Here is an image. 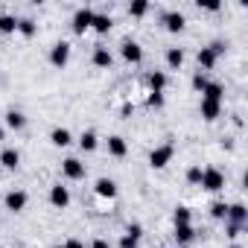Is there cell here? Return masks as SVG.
<instances>
[{"mask_svg": "<svg viewBox=\"0 0 248 248\" xmlns=\"http://www.w3.org/2000/svg\"><path fill=\"white\" fill-rule=\"evenodd\" d=\"M199 187L207 190V193H219V190H225V175H222L216 167H204V170H202V181H199Z\"/></svg>", "mask_w": 248, "mask_h": 248, "instance_id": "obj_1", "label": "cell"}, {"mask_svg": "<svg viewBox=\"0 0 248 248\" xmlns=\"http://www.w3.org/2000/svg\"><path fill=\"white\" fill-rule=\"evenodd\" d=\"M172 155H175V146L172 143H164V146H158V149L149 152V167L152 170H164L172 161Z\"/></svg>", "mask_w": 248, "mask_h": 248, "instance_id": "obj_2", "label": "cell"}, {"mask_svg": "<svg viewBox=\"0 0 248 248\" xmlns=\"http://www.w3.org/2000/svg\"><path fill=\"white\" fill-rule=\"evenodd\" d=\"M120 56L126 59L129 64H140V62H143V47H140L135 38H123V44H120Z\"/></svg>", "mask_w": 248, "mask_h": 248, "instance_id": "obj_3", "label": "cell"}, {"mask_svg": "<svg viewBox=\"0 0 248 248\" xmlns=\"http://www.w3.org/2000/svg\"><path fill=\"white\" fill-rule=\"evenodd\" d=\"M67 62H70V44H67V41H56V44L50 47V64L59 67V70H64Z\"/></svg>", "mask_w": 248, "mask_h": 248, "instance_id": "obj_4", "label": "cell"}, {"mask_svg": "<svg viewBox=\"0 0 248 248\" xmlns=\"http://www.w3.org/2000/svg\"><path fill=\"white\" fill-rule=\"evenodd\" d=\"M91 24H93V9H88V6L76 9V15H73V21H70L73 32H76V35H85V30H91Z\"/></svg>", "mask_w": 248, "mask_h": 248, "instance_id": "obj_5", "label": "cell"}, {"mask_svg": "<svg viewBox=\"0 0 248 248\" xmlns=\"http://www.w3.org/2000/svg\"><path fill=\"white\" fill-rule=\"evenodd\" d=\"M62 172H64V178H70V181H82L85 178V164L79 161V158H64L62 161Z\"/></svg>", "mask_w": 248, "mask_h": 248, "instance_id": "obj_6", "label": "cell"}, {"mask_svg": "<svg viewBox=\"0 0 248 248\" xmlns=\"http://www.w3.org/2000/svg\"><path fill=\"white\" fill-rule=\"evenodd\" d=\"M50 204L59 207V210H64V207L70 204V190H67L62 181H56V184L50 187Z\"/></svg>", "mask_w": 248, "mask_h": 248, "instance_id": "obj_7", "label": "cell"}, {"mask_svg": "<svg viewBox=\"0 0 248 248\" xmlns=\"http://www.w3.org/2000/svg\"><path fill=\"white\" fill-rule=\"evenodd\" d=\"M27 202H30V196H27L24 190H12V193H6V199H3V204H6L9 213H21V210L27 207Z\"/></svg>", "mask_w": 248, "mask_h": 248, "instance_id": "obj_8", "label": "cell"}, {"mask_svg": "<svg viewBox=\"0 0 248 248\" xmlns=\"http://www.w3.org/2000/svg\"><path fill=\"white\" fill-rule=\"evenodd\" d=\"M225 222H231V225H245V222H248V207H245L242 202L228 204V216H225Z\"/></svg>", "mask_w": 248, "mask_h": 248, "instance_id": "obj_9", "label": "cell"}, {"mask_svg": "<svg viewBox=\"0 0 248 248\" xmlns=\"http://www.w3.org/2000/svg\"><path fill=\"white\" fill-rule=\"evenodd\" d=\"M93 193L99 196V199H117V181L114 178H99L96 184H93Z\"/></svg>", "mask_w": 248, "mask_h": 248, "instance_id": "obj_10", "label": "cell"}, {"mask_svg": "<svg viewBox=\"0 0 248 248\" xmlns=\"http://www.w3.org/2000/svg\"><path fill=\"white\" fill-rule=\"evenodd\" d=\"M91 62H93V67L108 70V67L114 64V56H111V50H108V47H102V44H99V47L93 50V59H91Z\"/></svg>", "mask_w": 248, "mask_h": 248, "instance_id": "obj_11", "label": "cell"}, {"mask_svg": "<svg viewBox=\"0 0 248 248\" xmlns=\"http://www.w3.org/2000/svg\"><path fill=\"white\" fill-rule=\"evenodd\" d=\"M196 62H199V67H202V73H207V70H213L216 67V62H219V56L210 50V47H202L199 50V56H196Z\"/></svg>", "mask_w": 248, "mask_h": 248, "instance_id": "obj_12", "label": "cell"}, {"mask_svg": "<svg viewBox=\"0 0 248 248\" xmlns=\"http://www.w3.org/2000/svg\"><path fill=\"white\" fill-rule=\"evenodd\" d=\"M161 21H164L167 32H181V30H184V24H187V18H184L181 12H167Z\"/></svg>", "mask_w": 248, "mask_h": 248, "instance_id": "obj_13", "label": "cell"}, {"mask_svg": "<svg viewBox=\"0 0 248 248\" xmlns=\"http://www.w3.org/2000/svg\"><path fill=\"white\" fill-rule=\"evenodd\" d=\"M199 111H202V117H204L207 123H213V120H219V117H222V102H210V99H202Z\"/></svg>", "mask_w": 248, "mask_h": 248, "instance_id": "obj_14", "label": "cell"}, {"mask_svg": "<svg viewBox=\"0 0 248 248\" xmlns=\"http://www.w3.org/2000/svg\"><path fill=\"white\" fill-rule=\"evenodd\" d=\"M126 152H129V143L123 140L120 135H111V138H108V155H114V158H126Z\"/></svg>", "mask_w": 248, "mask_h": 248, "instance_id": "obj_15", "label": "cell"}, {"mask_svg": "<svg viewBox=\"0 0 248 248\" xmlns=\"http://www.w3.org/2000/svg\"><path fill=\"white\" fill-rule=\"evenodd\" d=\"M202 99L222 102V99H225V85H222V82H207V88L202 91Z\"/></svg>", "mask_w": 248, "mask_h": 248, "instance_id": "obj_16", "label": "cell"}, {"mask_svg": "<svg viewBox=\"0 0 248 248\" xmlns=\"http://www.w3.org/2000/svg\"><path fill=\"white\" fill-rule=\"evenodd\" d=\"M50 143H53V146H59V149L70 146V143H73L70 129H62V126H59V129H53V132H50Z\"/></svg>", "mask_w": 248, "mask_h": 248, "instance_id": "obj_17", "label": "cell"}, {"mask_svg": "<svg viewBox=\"0 0 248 248\" xmlns=\"http://www.w3.org/2000/svg\"><path fill=\"white\" fill-rule=\"evenodd\" d=\"M0 164H3V170H18L21 167V152L18 149H3V152H0Z\"/></svg>", "mask_w": 248, "mask_h": 248, "instance_id": "obj_18", "label": "cell"}, {"mask_svg": "<svg viewBox=\"0 0 248 248\" xmlns=\"http://www.w3.org/2000/svg\"><path fill=\"white\" fill-rule=\"evenodd\" d=\"M3 120H6V129H12V132H21V129L27 126V117H24L21 111H15V108H12V111H6V117H3Z\"/></svg>", "mask_w": 248, "mask_h": 248, "instance_id": "obj_19", "label": "cell"}, {"mask_svg": "<svg viewBox=\"0 0 248 248\" xmlns=\"http://www.w3.org/2000/svg\"><path fill=\"white\" fill-rule=\"evenodd\" d=\"M114 27V21H111V15H102V12H93V24H91V30L93 32H99V35H105L108 30Z\"/></svg>", "mask_w": 248, "mask_h": 248, "instance_id": "obj_20", "label": "cell"}, {"mask_svg": "<svg viewBox=\"0 0 248 248\" xmlns=\"http://www.w3.org/2000/svg\"><path fill=\"white\" fill-rule=\"evenodd\" d=\"M146 82H149V91H155V93H164V88H167V73H164V70H152Z\"/></svg>", "mask_w": 248, "mask_h": 248, "instance_id": "obj_21", "label": "cell"}, {"mask_svg": "<svg viewBox=\"0 0 248 248\" xmlns=\"http://www.w3.org/2000/svg\"><path fill=\"white\" fill-rule=\"evenodd\" d=\"M196 239V228L193 225H175V242L178 245H187Z\"/></svg>", "mask_w": 248, "mask_h": 248, "instance_id": "obj_22", "label": "cell"}, {"mask_svg": "<svg viewBox=\"0 0 248 248\" xmlns=\"http://www.w3.org/2000/svg\"><path fill=\"white\" fill-rule=\"evenodd\" d=\"M181 64H184V50L181 47H170L167 50V67L170 70H178Z\"/></svg>", "mask_w": 248, "mask_h": 248, "instance_id": "obj_23", "label": "cell"}, {"mask_svg": "<svg viewBox=\"0 0 248 248\" xmlns=\"http://www.w3.org/2000/svg\"><path fill=\"white\" fill-rule=\"evenodd\" d=\"M96 146H99L96 132H91V129H88V132H82V138H79V149H82V152H93Z\"/></svg>", "mask_w": 248, "mask_h": 248, "instance_id": "obj_24", "label": "cell"}, {"mask_svg": "<svg viewBox=\"0 0 248 248\" xmlns=\"http://www.w3.org/2000/svg\"><path fill=\"white\" fill-rule=\"evenodd\" d=\"M18 32V18L15 15H0V35H12Z\"/></svg>", "mask_w": 248, "mask_h": 248, "instance_id": "obj_25", "label": "cell"}, {"mask_svg": "<svg viewBox=\"0 0 248 248\" xmlns=\"http://www.w3.org/2000/svg\"><path fill=\"white\" fill-rule=\"evenodd\" d=\"M172 222H175V225H190V222H193V210H190L187 204H178L175 213H172Z\"/></svg>", "mask_w": 248, "mask_h": 248, "instance_id": "obj_26", "label": "cell"}, {"mask_svg": "<svg viewBox=\"0 0 248 248\" xmlns=\"http://www.w3.org/2000/svg\"><path fill=\"white\" fill-rule=\"evenodd\" d=\"M35 30H38V27H35V21H32V18H21V21H18V32H21L24 38H32V35H35Z\"/></svg>", "mask_w": 248, "mask_h": 248, "instance_id": "obj_27", "label": "cell"}, {"mask_svg": "<svg viewBox=\"0 0 248 248\" xmlns=\"http://www.w3.org/2000/svg\"><path fill=\"white\" fill-rule=\"evenodd\" d=\"M146 12H149V3H146V0H135V3L129 6V15H132V18H143Z\"/></svg>", "mask_w": 248, "mask_h": 248, "instance_id": "obj_28", "label": "cell"}, {"mask_svg": "<svg viewBox=\"0 0 248 248\" xmlns=\"http://www.w3.org/2000/svg\"><path fill=\"white\" fill-rule=\"evenodd\" d=\"M210 216L222 222V219L228 216V202H213V204H210Z\"/></svg>", "mask_w": 248, "mask_h": 248, "instance_id": "obj_29", "label": "cell"}, {"mask_svg": "<svg viewBox=\"0 0 248 248\" xmlns=\"http://www.w3.org/2000/svg\"><path fill=\"white\" fill-rule=\"evenodd\" d=\"M207 82H210V79H207V73H202V70H199V73L193 76V88H196L199 93H202V91L207 88Z\"/></svg>", "mask_w": 248, "mask_h": 248, "instance_id": "obj_30", "label": "cell"}, {"mask_svg": "<svg viewBox=\"0 0 248 248\" xmlns=\"http://www.w3.org/2000/svg\"><path fill=\"white\" fill-rule=\"evenodd\" d=\"M199 181H202V167H190V170H187V184L199 187Z\"/></svg>", "mask_w": 248, "mask_h": 248, "instance_id": "obj_31", "label": "cell"}, {"mask_svg": "<svg viewBox=\"0 0 248 248\" xmlns=\"http://www.w3.org/2000/svg\"><path fill=\"white\" fill-rule=\"evenodd\" d=\"M146 105H149V108H161V105H164V93H155V91H149V96H146Z\"/></svg>", "mask_w": 248, "mask_h": 248, "instance_id": "obj_32", "label": "cell"}, {"mask_svg": "<svg viewBox=\"0 0 248 248\" xmlns=\"http://www.w3.org/2000/svg\"><path fill=\"white\" fill-rule=\"evenodd\" d=\"M120 248H140V239H135V236H129V233H123V236H120Z\"/></svg>", "mask_w": 248, "mask_h": 248, "instance_id": "obj_33", "label": "cell"}, {"mask_svg": "<svg viewBox=\"0 0 248 248\" xmlns=\"http://www.w3.org/2000/svg\"><path fill=\"white\" fill-rule=\"evenodd\" d=\"M199 9H207V12H219L222 3L219 0H199Z\"/></svg>", "mask_w": 248, "mask_h": 248, "instance_id": "obj_34", "label": "cell"}, {"mask_svg": "<svg viewBox=\"0 0 248 248\" xmlns=\"http://www.w3.org/2000/svg\"><path fill=\"white\" fill-rule=\"evenodd\" d=\"M126 233L135 236V239H140V236H143V225H140V222H132V225H126Z\"/></svg>", "mask_w": 248, "mask_h": 248, "instance_id": "obj_35", "label": "cell"}, {"mask_svg": "<svg viewBox=\"0 0 248 248\" xmlns=\"http://www.w3.org/2000/svg\"><path fill=\"white\" fill-rule=\"evenodd\" d=\"M242 228H245V225H231V222H228V236H231V239H236Z\"/></svg>", "mask_w": 248, "mask_h": 248, "instance_id": "obj_36", "label": "cell"}, {"mask_svg": "<svg viewBox=\"0 0 248 248\" xmlns=\"http://www.w3.org/2000/svg\"><path fill=\"white\" fill-rule=\"evenodd\" d=\"M62 248H85V242H82V239H73V236H70L67 242H62Z\"/></svg>", "mask_w": 248, "mask_h": 248, "instance_id": "obj_37", "label": "cell"}, {"mask_svg": "<svg viewBox=\"0 0 248 248\" xmlns=\"http://www.w3.org/2000/svg\"><path fill=\"white\" fill-rule=\"evenodd\" d=\"M91 248H111V242H108V239H102V236H96V239L91 242Z\"/></svg>", "mask_w": 248, "mask_h": 248, "instance_id": "obj_38", "label": "cell"}, {"mask_svg": "<svg viewBox=\"0 0 248 248\" xmlns=\"http://www.w3.org/2000/svg\"><path fill=\"white\" fill-rule=\"evenodd\" d=\"M231 248H242V245H236V242H233V245H231Z\"/></svg>", "mask_w": 248, "mask_h": 248, "instance_id": "obj_39", "label": "cell"}, {"mask_svg": "<svg viewBox=\"0 0 248 248\" xmlns=\"http://www.w3.org/2000/svg\"><path fill=\"white\" fill-rule=\"evenodd\" d=\"M0 138H3V129H0Z\"/></svg>", "mask_w": 248, "mask_h": 248, "instance_id": "obj_40", "label": "cell"}, {"mask_svg": "<svg viewBox=\"0 0 248 248\" xmlns=\"http://www.w3.org/2000/svg\"><path fill=\"white\" fill-rule=\"evenodd\" d=\"M56 248H62V245H56Z\"/></svg>", "mask_w": 248, "mask_h": 248, "instance_id": "obj_41", "label": "cell"}]
</instances>
